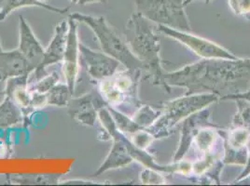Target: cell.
Masks as SVG:
<instances>
[{"label":"cell","instance_id":"cell-1","mask_svg":"<svg viewBox=\"0 0 250 186\" xmlns=\"http://www.w3.org/2000/svg\"><path fill=\"white\" fill-rule=\"evenodd\" d=\"M171 87L186 89L185 95L214 93L222 98L250 88V59H201L175 72L166 73Z\"/></svg>","mask_w":250,"mask_h":186},{"label":"cell","instance_id":"cell-2","mask_svg":"<svg viewBox=\"0 0 250 186\" xmlns=\"http://www.w3.org/2000/svg\"><path fill=\"white\" fill-rule=\"evenodd\" d=\"M125 34L128 47L143 64L145 78L152 85L162 87L167 93H171V87L165 80L166 73L160 55L161 42L151 21L136 11L127 21Z\"/></svg>","mask_w":250,"mask_h":186},{"label":"cell","instance_id":"cell-3","mask_svg":"<svg viewBox=\"0 0 250 186\" xmlns=\"http://www.w3.org/2000/svg\"><path fill=\"white\" fill-rule=\"evenodd\" d=\"M219 97L214 93H196L184 95L183 97L162 104L161 114L156 120L146 128V131L155 140L171 135L177 123L211 104L219 102Z\"/></svg>","mask_w":250,"mask_h":186},{"label":"cell","instance_id":"cell-4","mask_svg":"<svg viewBox=\"0 0 250 186\" xmlns=\"http://www.w3.org/2000/svg\"><path fill=\"white\" fill-rule=\"evenodd\" d=\"M68 17L72 18L77 22L85 23L94 32L102 52L118 60L127 70L143 73L144 67L142 62L136 58L127 43L120 37L104 16H92L75 12L71 13Z\"/></svg>","mask_w":250,"mask_h":186},{"label":"cell","instance_id":"cell-5","mask_svg":"<svg viewBox=\"0 0 250 186\" xmlns=\"http://www.w3.org/2000/svg\"><path fill=\"white\" fill-rule=\"evenodd\" d=\"M136 11L158 25L191 32L184 0H135Z\"/></svg>","mask_w":250,"mask_h":186},{"label":"cell","instance_id":"cell-6","mask_svg":"<svg viewBox=\"0 0 250 186\" xmlns=\"http://www.w3.org/2000/svg\"><path fill=\"white\" fill-rule=\"evenodd\" d=\"M157 31L176 39L202 59H238L239 57L215 42L195 36L190 32L179 31L165 25H158Z\"/></svg>","mask_w":250,"mask_h":186},{"label":"cell","instance_id":"cell-7","mask_svg":"<svg viewBox=\"0 0 250 186\" xmlns=\"http://www.w3.org/2000/svg\"><path fill=\"white\" fill-rule=\"evenodd\" d=\"M80 55L86 72L95 81L110 78L118 72L121 62L104 52H95L80 42Z\"/></svg>","mask_w":250,"mask_h":186},{"label":"cell","instance_id":"cell-8","mask_svg":"<svg viewBox=\"0 0 250 186\" xmlns=\"http://www.w3.org/2000/svg\"><path fill=\"white\" fill-rule=\"evenodd\" d=\"M106 105L100 93L91 92L81 97H72L66 107L68 114L76 122L85 127H94L99 110Z\"/></svg>","mask_w":250,"mask_h":186},{"label":"cell","instance_id":"cell-9","mask_svg":"<svg viewBox=\"0 0 250 186\" xmlns=\"http://www.w3.org/2000/svg\"><path fill=\"white\" fill-rule=\"evenodd\" d=\"M224 138V164L245 165L249 158L248 145L250 141V130L243 127H233L228 131L219 130Z\"/></svg>","mask_w":250,"mask_h":186},{"label":"cell","instance_id":"cell-10","mask_svg":"<svg viewBox=\"0 0 250 186\" xmlns=\"http://www.w3.org/2000/svg\"><path fill=\"white\" fill-rule=\"evenodd\" d=\"M68 37L67 45L62 60V73L65 83L68 85L71 93H75L80 73V41L78 37L77 21L68 17Z\"/></svg>","mask_w":250,"mask_h":186},{"label":"cell","instance_id":"cell-11","mask_svg":"<svg viewBox=\"0 0 250 186\" xmlns=\"http://www.w3.org/2000/svg\"><path fill=\"white\" fill-rule=\"evenodd\" d=\"M207 127L219 128V126L213 124L210 121V112L207 108L188 116L183 125L178 149L173 157V161L175 163L182 160L184 155H186L188 151L189 150L191 144L193 143L194 137L203 128Z\"/></svg>","mask_w":250,"mask_h":186},{"label":"cell","instance_id":"cell-12","mask_svg":"<svg viewBox=\"0 0 250 186\" xmlns=\"http://www.w3.org/2000/svg\"><path fill=\"white\" fill-rule=\"evenodd\" d=\"M18 50L30 63L34 70H37L43 61L45 49L32 30L29 23L22 15L19 16V45Z\"/></svg>","mask_w":250,"mask_h":186},{"label":"cell","instance_id":"cell-13","mask_svg":"<svg viewBox=\"0 0 250 186\" xmlns=\"http://www.w3.org/2000/svg\"><path fill=\"white\" fill-rule=\"evenodd\" d=\"M68 29V21H61L55 26L52 40L48 45V47L45 49L42 64L36 70L38 78L41 77V73L43 72L45 68L51 66L52 64L62 62L67 45Z\"/></svg>","mask_w":250,"mask_h":186},{"label":"cell","instance_id":"cell-14","mask_svg":"<svg viewBox=\"0 0 250 186\" xmlns=\"http://www.w3.org/2000/svg\"><path fill=\"white\" fill-rule=\"evenodd\" d=\"M33 71H35L34 68L18 49L0 52V82L12 77L29 75Z\"/></svg>","mask_w":250,"mask_h":186},{"label":"cell","instance_id":"cell-15","mask_svg":"<svg viewBox=\"0 0 250 186\" xmlns=\"http://www.w3.org/2000/svg\"><path fill=\"white\" fill-rule=\"evenodd\" d=\"M28 77L29 75L25 74L8 79L4 91L5 96L11 98L24 114L28 113L31 103L32 93L29 90Z\"/></svg>","mask_w":250,"mask_h":186},{"label":"cell","instance_id":"cell-16","mask_svg":"<svg viewBox=\"0 0 250 186\" xmlns=\"http://www.w3.org/2000/svg\"><path fill=\"white\" fill-rule=\"evenodd\" d=\"M45 0H0V21H3L12 11L24 7H39L58 14H65L69 8L61 9L51 6Z\"/></svg>","mask_w":250,"mask_h":186},{"label":"cell","instance_id":"cell-17","mask_svg":"<svg viewBox=\"0 0 250 186\" xmlns=\"http://www.w3.org/2000/svg\"><path fill=\"white\" fill-rule=\"evenodd\" d=\"M22 110L9 96L0 103V130L19 124L22 120Z\"/></svg>","mask_w":250,"mask_h":186},{"label":"cell","instance_id":"cell-18","mask_svg":"<svg viewBox=\"0 0 250 186\" xmlns=\"http://www.w3.org/2000/svg\"><path fill=\"white\" fill-rule=\"evenodd\" d=\"M99 93L107 105L115 108L125 103L127 98L125 93L116 88L111 77L99 81Z\"/></svg>","mask_w":250,"mask_h":186},{"label":"cell","instance_id":"cell-19","mask_svg":"<svg viewBox=\"0 0 250 186\" xmlns=\"http://www.w3.org/2000/svg\"><path fill=\"white\" fill-rule=\"evenodd\" d=\"M72 97L73 93L66 83H57L49 93H46L47 105L66 107Z\"/></svg>","mask_w":250,"mask_h":186},{"label":"cell","instance_id":"cell-20","mask_svg":"<svg viewBox=\"0 0 250 186\" xmlns=\"http://www.w3.org/2000/svg\"><path fill=\"white\" fill-rule=\"evenodd\" d=\"M237 113L232 120L233 127H243L250 130V103L244 99H235Z\"/></svg>","mask_w":250,"mask_h":186},{"label":"cell","instance_id":"cell-21","mask_svg":"<svg viewBox=\"0 0 250 186\" xmlns=\"http://www.w3.org/2000/svg\"><path fill=\"white\" fill-rule=\"evenodd\" d=\"M160 114L161 110L156 111L148 105H144L138 108V110L136 111V114L132 116V118L140 127L146 129L156 120Z\"/></svg>","mask_w":250,"mask_h":186},{"label":"cell","instance_id":"cell-22","mask_svg":"<svg viewBox=\"0 0 250 186\" xmlns=\"http://www.w3.org/2000/svg\"><path fill=\"white\" fill-rule=\"evenodd\" d=\"M59 74L53 71L44 77H40V79H38L32 86H29V90L31 93L46 94L49 93L57 83H59Z\"/></svg>","mask_w":250,"mask_h":186},{"label":"cell","instance_id":"cell-23","mask_svg":"<svg viewBox=\"0 0 250 186\" xmlns=\"http://www.w3.org/2000/svg\"><path fill=\"white\" fill-rule=\"evenodd\" d=\"M229 6L235 15L250 19V0H229Z\"/></svg>","mask_w":250,"mask_h":186},{"label":"cell","instance_id":"cell-24","mask_svg":"<svg viewBox=\"0 0 250 186\" xmlns=\"http://www.w3.org/2000/svg\"><path fill=\"white\" fill-rule=\"evenodd\" d=\"M141 181L145 185L163 184V182H164L162 176L157 174L155 170L151 171V170L147 169V167H146V169L143 170V172L141 173Z\"/></svg>","mask_w":250,"mask_h":186},{"label":"cell","instance_id":"cell-25","mask_svg":"<svg viewBox=\"0 0 250 186\" xmlns=\"http://www.w3.org/2000/svg\"><path fill=\"white\" fill-rule=\"evenodd\" d=\"M250 175V154L249 155V158H248V161H247V166H246V169L240 174L239 177H238V179H236L235 181H234V183H236V182H241V181H244L246 178H248L249 176Z\"/></svg>","mask_w":250,"mask_h":186},{"label":"cell","instance_id":"cell-26","mask_svg":"<svg viewBox=\"0 0 250 186\" xmlns=\"http://www.w3.org/2000/svg\"><path fill=\"white\" fill-rule=\"evenodd\" d=\"M96 2H99V3H105L106 0H78L77 4H80L82 6L86 5V4H91V3H96Z\"/></svg>","mask_w":250,"mask_h":186},{"label":"cell","instance_id":"cell-27","mask_svg":"<svg viewBox=\"0 0 250 186\" xmlns=\"http://www.w3.org/2000/svg\"><path fill=\"white\" fill-rule=\"evenodd\" d=\"M192 1H194V0H184V6L186 7V6H188V4H190ZM210 1H211V0H206V3H207V4H208Z\"/></svg>","mask_w":250,"mask_h":186},{"label":"cell","instance_id":"cell-28","mask_svg":"<svg viewBox=\"0 0 250 186\" xmlns=\"http://www.w3.org/2000/svg\"><path fill=\"white\" fill-rule=\"evenodd\" d=\"M73 4H77V2H78V0H70Z\"/></svg>","mask_w":250,"mask_h":186},{"label":"cell","instance_id":"cell-29","mask_svg":"<svg viewBox=\"0 0 250 186\" xmlns=\"http://www.w3.org/2000/svg\"><path fill=\"white\" fill-rule=\"evenodd\" d=\"M3 51V48H2V46H1V44H0V52H2Z\"/></svg>","mask_w":250,"mask_h":186}]
</instances>
